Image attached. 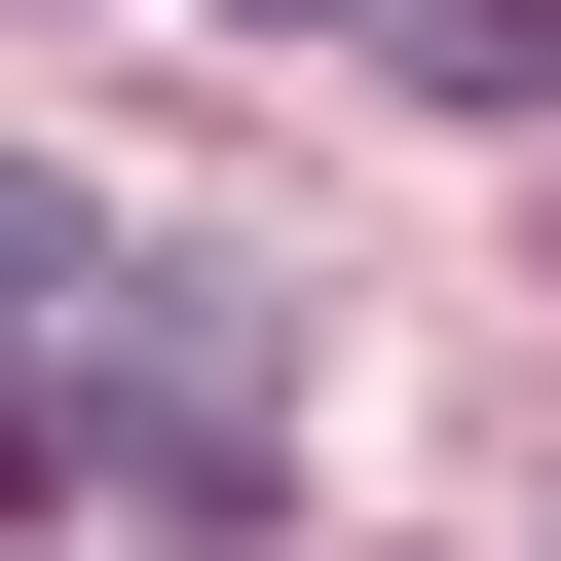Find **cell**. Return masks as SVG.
<instances>
[{
    "mask_svg": "<svg viewBox=\"0 0 561 561\" xmlns=\"http://www.w3.org/2000/svg\"><path fill=\"white\" fill-rule=\"evenodd\" d=\"M412 38V113H561V0H375Z\"/></svg>",
    "mask_w": 561,
    "mask_h": 561,
    "instance_id": "2",
    "label": "cell"
},
{
    "mask_svg": "<svg viewBox=\"0 0 561 561\" xmlns=\"http://www.w3.org/2000/svg\"><path fill=\"white\" fill-rule=\"evenodd\" d=\"M0 524H262V300L225 262H38L0 300Z\"/></svg>",
    "mask_w": 561,
    "mask_h": 561,
    "instance_id": "1",
    "label": "cell"
}]
</instances>
